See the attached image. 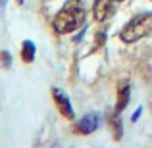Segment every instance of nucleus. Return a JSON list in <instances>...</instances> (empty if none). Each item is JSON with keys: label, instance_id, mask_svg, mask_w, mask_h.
Segmentation results:
<instances>
[{"label": "nucleus", "instance_id": "obj_1", "mask_svg": "<svg viewBox=\"0 0 152 148\" xmlns=\"http://www.w3.org/2000/svg\"><path fill=\"white\" fill-rule=\"evenodd\" d=\"M85 12L87 10L81 6L79 0H69V2H66V6H64L54 17V23H52V25H54V31L60 33V35L75 31L77 27H81L83 23H85Z\"/></svg>", "mask_w": 152, "mask_h": 148}, {"label": "nucleus", "instance_id": "obj_2", "mask_svg": "<svg viewBox=\"0 0 152 148\" xmlns=\"http://www.w3.org/2000/svg\"><path fill=\"white\" fill-rule=\"evenodd\" d=\"M150 33H152V12H145V14H139L133 19H129V23L121 29L119 37L123 42L131 44V42H137L139 39H145Z\"/></svg>", "mask_w": 152, "mask_h": 148}, {"label": "nucleus", "instance_id": "obj_3", "mask_svg": "<svg viewBox=\"0 0 152 148\" xmlns=\"http://www.w3.org/2000/svg\"><path fill=\"white\" fill-rule=\"evenodd\" d=\"M98 127H100V115L98 114H87L75 123V133L89 135L93 131H96Z\"/></svg>", "mask_w": 152, "mask_h": 148}, {"label": "nucleus", "instance_id": "obj_4", "mask_svg": "<svg viewBox=\"0 0 152 148\" xmlns=\"http://www.w3.org/2000/svg\"><path fill=\"white\" fill-rule=\"evenodd\" d=\"M52 94H54V100H56L58 110L62 112L67 119H73V108H71V102H69V98L66 96V93H62L60 89H54V90H52Z\"/></svg>", "mask_w": 152, "mask_h": 148}, {"label": "nucleus", "instance_id": "obj_5", "mask_svg": "<svg viewBox=\"0 0 152 148\" xmlns=\"http://www.w3.org/2000/svg\"><path fill=\"white\" fill-rule=\"evenodd\" d=\"M114 0H98L96 6H94V17L98 19V21H104V19H108L112 15V12H114Z\"/></svg>", "mask_w": 152, "mask_h": 148}, {"label": "nucleus", "instance_id": "obj_6", "mask_svg": "<svg viewBox=\"0 0 152 148\" xmlns=\"http://www.w3.org/2000/svg\"><path fill=\"white\" fill-rule=\"evenodd\" d=\"M129 104V85L127 83H123L121 87H119V93H118V104H115V114H119V112H123V108Z\"/></svg>", "mask_w": 152, "mask_h": 148}, {"label": "nucleus", "instance_id": "obj_7", "mask_svg": "<svg viewBox=\"0 0 152 148\" xmlns=\"http://www.w3.org/2000/svg\"><path fill=\"white\" fill-rule=\"evenodd\" d=\"M21 58H23V62H25V63H29V62H33V60H35V44L31 41H25V42H23Z\"/></svg>", "mask_w": 152, "mask_h": 148}, {"label": "nucleus", "instance_id": "obj_8", "mask_svg": "<svg viewBox=\"0 0 152 148\" xmlns=\"http://www.w3.org/2000/svg\"><path fill=\"white\" fill-rule=\"evenodd\" d=\"M81 2V6L85 8V10H94V6H96L98 0H79Z\"/></svg>", "mask_w": 152, "mask_h": 148}, {"label": "nucleus", "instance_id": "obj_9", "mask_svg": "<svg viewBox=\"0 0 152 148\" xmlns=\"http://www.w3.org/2000/svg\"><path fill=\"white\" fill-rule=\"evenodd\" d=\"M8 2V0H0V6H4V4H6Z\"/></svg>", "mask_w": 152, "mask_h": 148}, {"label": "nucleus", "instance_id": "obj_10", "mask_svg": "<svg viewBox=\"0 0 152 148\" xmlns=\"http://www.w3.org/2000/svg\"><path fill=\"white\" fill-rule=\"evenodd\" d=\"M114 2H115V4H119V2H123V0H114Z\"/></svg>", "mask_w": 152, "mask_h": 148}]
</instances>
